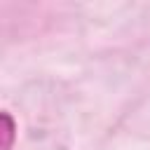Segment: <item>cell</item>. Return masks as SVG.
I'll use <instances>...</instances> for the list:
<instances>
[{
  "label": "cell",
  "mask_w": 150,
  "mask_h": 150,
  "mask_svg": "<svg viewBox=\"0 0 150 150\" xmlns=\"http://www.w3.org/2000/svg\"><path fill=\"white\" fill-rule=\"evenodd\" d=\"M14 138H16V124L12 115L0 112V150H12Z\"/></svg>",
  "instance_id": "1"
}]
</instances>
